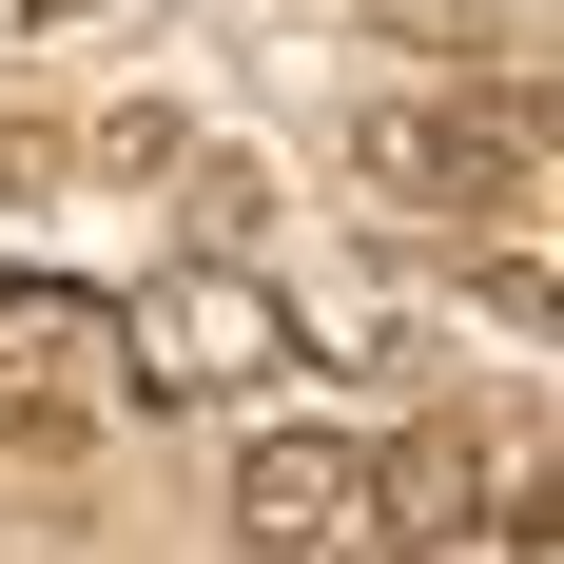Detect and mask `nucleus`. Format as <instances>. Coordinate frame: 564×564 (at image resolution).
Instances as JSON below:
<instances>
[{"label":"nucleus","mask_w":564,"mask_h":564,"mask_svg":"<svg viewBox=\"0 0 564 564\" xmlns=\"http://www.w3.org/2000/svg\"><path fill=\"white\" fill-rule=\"evenodd\" d=\"M332 156H350V195H370L390 234H487V215H525V156H507L467 98H350Z\"/></svg>","instance_id":"obj_1"},{"label":"nucleus","mask_w":564,"mask_h":564,"mask_svg":"<svg viewBox=\"0 0 564 564\" xmlns=\"http://www.w3.org/2000/svg\"><path fill=\"white\" fill-rule=\"evenodd\" d=\"M117 350H137V390H273V370H312V332H292V292H253V253H175L117 312Z\"/></svg>","instance_id":"obj_2"},{"label":"nucleus","mask_w":564,"mask_h":564,"mask_svg":"<svg viewBox=\"0 0 564 564\" xmlns=\"http://www.w3.org/2000/svg\"><path fill=\"white\" fill-rule=\"evenodd\" d=\"M234 525H253V564L370 545V448H350V429H253V448H234Z\"/></svg>","instance_id":"obj_3"},{"label":"nucleus","mask_w":564,"mask_h":564,"mask_svg":"<svg viewBox=\"0 0 564 564\" xmlns=\"http://www.w3.org/2000/svg\"><path fill=\"white\" fill-rule=\"evenodd\" d=\"M370 525H390V545H467V525H487V448H467V429H390V448H370Z\"/></svg>","instance_id":"obj_4"},{"label":"nucleus","mask_w":564,"mask_h":564,"mask_svg":"<svg viewBox=\"0 0 564 564\" xmlns=\"http://www.w3.org/2000/svg\"><path fill=\"white\" fill-rule=\"evenodd\" d=\"M0 350H58V370H98V350H117V312H98V292H58V273H20V292H0Z\"/></svg>","instance_id":"obj_5"},{"label":"nucleus","mask_w":564,"mask_h":564,"mask_svg":"<svg viewBox=\"0 0 564 564\" xmlns=\"http://www.w3.org/2000/svg\"><path fill=\"white\" fill-rule=\"evenodd\" d=\"M253 234H273V175H253V156H195V253H253Z\"/></svg>","instance_id":"obj_6"},{"label":"nucleus","mask_w":564,"mask_h":564,"mask_svg":"<svg viewBox=\"0 0 564 564\" xmlns=\"http://www.w3.org/2000/svg\"><path fill=\"white\" fill-rule=\"evenodd\" d=\"M0 448H20V467H78V409H58V390H20V370H0Z\"/></svg>","instance_id":"obj_7"},{"label":"nucleus","mask_w":564,"mask_h":564,"mask_svg":"<svg viewBox=\"0 0 564 564\" xmlns=\"http://www.w3.org/2000/svg\"><path fill=\"white\" fill-rule=\"evenodd\" d=\"M390 20H409V40H467V0H390Z\"/></svg>","instance_id":"obj_8"}]
</instances>
